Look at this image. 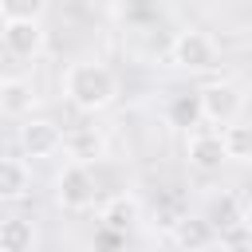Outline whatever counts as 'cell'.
I'll list each match as a JSON object with an SVG mask.
<instances>
[{
    "instance_id": "obj_1",
    "label": "cell",
    "mask_w": 252,
    "mask_h": 252,
    "mask_svg": "<svg viewBox=\"0 0 252 252\" xmlns=\"http://www.w3.org/2000/svg\"><path fill=\"white\" fill-rule=\"evenodd\" d=\"M59 87H63V98H67L79 114H98V110L114 106V98H118V75H114L106 63H98V59H79V63H71V67L63 71Z\"/></svg>"
},
{
    "instance_id": "obj_2",
    "label": "cell",
    "mask_w": 252,
    "mask_h": 252,
    "mask_svg": "<svg viewBox=\"0 0 252 252\" xmlns=\"http://www.w3.org/2000/svg\"><path fill=\"white\" fill-rule=\"evenodd\" d=\"M169 63L189 75H209L220 67V43L201 28H185L169 39Z\"/></svg>"
},
{
    "instance_id": "obj_3",
    "label": "cell",
    "mask_w": 252,
    "mask_h": 252,
    "mask_svg": "<svg viewBox=\"0 0 252 252\" xmlns=\"http://www.w3.org/2000/svg\"><path fill=\"white\" fill-rule=\"evenodd\" d=\"M197 114L209 126H228L244 118V87L232 79H209L197 91Z\"/></svg>"
},
{
    "instance_id": "obj_4",
    "label": "cell",
    "mask_w": 252,
    "mask_h": 252,
    "mask_svg": "<svg viewBox=\"0 0 252 252\" xmlns=\"http://www.w3.org/2000/svg\"><path fill=\"white\" fill-rule=\"evenodd\" d=\"M55 201L67 213H91L98 201V177L91 165L83 161H63V169L55 173Z\"/></svg>"
},
{
    "instance_id": "obj_5",
    "label": "cell",
    "mask_w": 252,
    "mask_h": 252,
    "mask_svg": "<svg viewBox=\"0 0 252 252\" xmlns=\"http://www.w3.org/2000/svg\"><path fill=\"white\" fill-rule=\"evenodd\" d=\"M16 142H20V158L28 161H47V158H59L63 154V126H55L51 118H24L20 130H16Z\"/></svg>"
},
{
    "instance_id": "obj_6",
    "label": "cell",
    "mask_w": 252,
    "mask_h": 252,
    "mask_svg": "<svg viewBox=\"0 0 252 252\" xmlns=\"http://www.w3.org/2000/svg\"><path fill=\"white\" fill-rule=\"evenodd\" d=\"M185 161L197 169V173H217L228 158H224V146H220V130L213 126H197L185 134Z\"/></svg>"
},
{
    "instance_id": "obj_7",
    "label": "cell",
    "mask_w": 252,
    "mask_h": 252,
    "mask_svg": "<svg viewBox=\"0 0 252 252\" xmlns=\"http://www.w3.org/2000/svg\"><path fill=\"white\" fill-rule=\"evenodd\" d=\"M0 43L16 59H35L43 51V24H35V20H0Z\"/></svg>"
},
{
    "instance_id": "obj_8",
    "label": "cell",
    "mask_w": 252,
    "mask_h": 252,
    "mask_svg": "<svg viewBox=\"0 0 252 252\" xmlns=\"http://www.w3.org/2000/svg\"><path fill=\"white\" fill-rule=\"evenodd\" d=\"M35 102H39V94H35L32 79H24V75H4L0 79V114L24 122V118H32Z\"/></svg>"
},
{
    "instance_id": "obj_9",
    "label": "cell",
    "mask_w": 252,
    "mask_h": 252,
    "mask_svg": "<svg viewBox=\"0 0 252 252\" xmlns=\"http://www.w3.org/2000/svg\"><path fill=\"white\" fill-rule=\"evenodd\" d=\"M32 197V165L24 158L0 154V205H20Z\"/></svg>"
},
{
    "instance_id": "obj_10",
    "label": "cell",
    "mask_w": 252,
    "mask_h": 252,
    "mask_svg": "<svg viewBox=\"0 0 252 252\" xmlns=\"http://www.w3.org/2000/svg\"><path fill=\"white\" fill-rule=\"evenodd\" d=\"M63 154H67V161L94 165V161L106 154V138H102L94 126H75V130H63Z\"/></svg>"
},
{
    "instance_id": "obj_11",
    "label": "cell",
    "mask_w": 252,
    "mask_h": 252,
    "mask_svg": "<svg viewBox=\"0 0 252 252\" xmlns=\"http://www.w3.org/2000/svg\"><path fill=\"white\" fill-rule=\"evenodd\" d=\"M35 244H39V232L32 217L24 213L0 217V252H35Z\"/></svg>"
},
{
    "instance_id": "obj_12",
    "label": "cell",
    "mask_w": 252,
    "mask_h": 252,
    "mask_svg": "<svg viewBox=\"0 0 252 252\" xmlns=\"http://www.w3.org/2000/svg\"><path fill=\"white\" fill-rule=\"evenodd\" d=\"M173 252H209L217 244V232L205 217H177L173 224Z\"/></svg>"
},
{
    "instance_id": "obj_13",
    "label": "cell",
    "mask_w": 252,
    "mask_h": 252,
    "mask_svg": "<svg viewBox=\"0 0 252 252\" xmlns=\"http://www.w3.org/2000/svg\"><path fill=\"white\" fill-rule=\"evenodd\" d=\"M138 213H142V205H138V197L134 193H118V197H110L106 205H102V224L110 228V232H126L134 220H138Z\"/></svg>"
},
{
    "instance_id": "obj_14",
    "label": "cell",
    "mask_w": 252,
    "mask_h": 252,
    "mask_svg": "<svg viewBox=\"0 0 252 252\" xmlns=\"http://www.w3.org/2000/svg\"><path fill=\"white\" fill-rule=\"evenodd\" d=\"M161 0H114L110 4V12L122 20V24H130V28H146V24H154L158 16H161Z\"/></svg>"
},
{
    "instance_id": "obj_15",
    "label": "cell",
    "mask_w": 252,
    "mask_h": 252,
    "mask_svg": "<svg viewBox=\"0 0 252 252\" xmlns=\"http://www.w3.org/2000/svg\"><path fill=\"white\" fill-rule=\"evenodd\" d=\"M220 146H224L228 161H248L252 158V130L244 122H228V126H220Z\"/></svg>"
},
{
    "instance_id": "obj_16",
    "label": "cell",
    "mask_w": 252,
    "mask_h": 252,
    "mask_svg": "<svg viewBox=\"0 0 252 252\" xmlns=\"http://www.w3.org/2000/svg\"><path fill=\"white\" fill-rule=\"evenodd\" d=\"M165 122L177 126V130H197L201 126V114H197V94H173L165 102Z\"/></svg>"
},
{
    "instance_id": "obj_17",
    "label": "cell",
    "mask_w": 252,
    "mask_h": 252,
    "mask_svg": "<svg viewBox=\"0 0 252 252\" xmlns=\"http://www.w3.org/2000/svg\"><path fill=\"white\" fill-rule=\"evenodd\" d=\"M51 0H0V20H35L43 24Z\"/></svg>"
},
{
    "instance_id": "obj_18",
    "label": "cell",
    "mask_w": 252,
    "mask_h": 252,
    "mask_svg": "<svg viewBox=\"0 0 252 252\" xmlns=\"http://www.w3.org/2000/svg\"><path fill=\"white\" fill-rule=\"evenodd\" d=\"M224 252H244V240H236V244H228Z\"/></svg>"
},
{
    "instance_id": "obj_19",
    "label": "cell",
    "mask_w": 252,
    "mask_h": 252,
    "mask_svg": "<svg viewBox=\"0 0 252 252\" xmlns=\"http://www.w3.org/2000/svg\"><path fill=\"white\" fill-rule=\"evenodd\" d=\"M142 252H173V248H165V244H154V248H142Z\"/></svg>"
}]
</instances>
